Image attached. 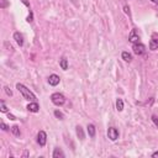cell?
<instances>
[{
	"mask_svg": "<svg viewBox=\"0 0 158 158\" xmlns=\"http://www.w3.org/2000/svg\"><path fill=\"white\" fill-rule=\"evenodd\" d=\"M16 89H18L20 93H21V95L24 96V99H26V100H29V101H36V95L32 93L30 89H27L24 84H20V83H18V84H16Z\"/></svg>",
	"mask_w": 158,
	"mask_h": 158,
	"instance_id": "obj_1",
	"label": "cell"
},
{
	"mask_svg": "<svg viewBox=\"0 0 158 158\" xmlns=\"http://www.w3.org/2000/svg\"><path fill=\"white\" fill-rule=\"evenodd\" d=\"M51 101H52L54 105H57V106H61V105H63V104L65 103V98H64V95L61 94V93H53V94L51 95Z\"/></svg>",
	"mask_w": 158,
	"mask_h": 158,
	"instance_id": "obj_2",
	"label": "cell"
},
{
	"mask_svg": "<svg viewBox=\"0 0 158 158\" xmlns=\"http://www.w3.org/2000/svg\"><path fill=\"white\" fill-rule=\"evenodd\" d=\"M132 49H134V53L137 54V56H141L146 52V46L141 42H137V43H134L132 46Z\"/></svg>",
	"mask_w": 158,
	"mask_h": 158,
	"instance_id": "obj_3",
	"label": "cell"
},
{
	"mask_svg": "<svg viewBox=\"0 0 158 158\" xmlns=\"http://www.w3.org/2000/svg\"><path fill=\"white\" fill-rule=\"evenodd\" d=\"M107 136H109V138L111 141H116V140L119 138V131H118V129L109 127V130H107Z\"/></svg>",
	"mask_w": 158,
	"mask_h": 158,
	"instance_id": "obj_4",
	"label": "cell"
},
{
	"mask_svg": "<svg viewBox=\"0 0 158 158\" xmlns=\"http://www.w3.org/2000/svg\"><path fill=\"white\" fill-rule=\"evenodd\" d=\"M37 142L40 146H45L46 142H47V135H46V132L45 131H40L38 132V135H37Z\"/></svg>",
	"mask_w": 158,
	"mask_h": 158,
	"instance_id": "obj_5",
	"label": "cell"
},
{
	"mask_svg": "<svg viewBox=\"0 0 158 158\" xmlns=\"http://www.w3.org/2000/svg\"><path fill=\"white\" fill-rule=\"evenodd\" d=\"M60 82H61V78L58 77L57 74H51V76L48 77V83H49V85H52V87L58 85Z\"/></svg>",
	"mask_w": 158,
	"mask_h": 158,
	"instance_id": "obj_6",
	"label": "cell"
},
{
	"mask_svg": "<svg viewBox=\"0 0 158 158\" xmlns=\"http://www.w3.org/2000/svg\"><path fill=\"white\" fill-rule=\"evenodd\" d=\"M129 41L131 43H137V42H140V36H138V34H137V31H136V29H134L131 31V34H130V36H129Z\"/></svg>",
	"mask_w": 158,
	"mask_h": 158,
	"instance_id": "obj_7",
	"label": "cell"
},
{
	"mask_svg": "<svg viewBox=\"0 0 158 158\" xmlns=\"http://www.w3.org/2000/svg\"><path fill=\"white\" fill-rule=\"evenodd\" d=\"M27 110L31 111V112H37L40 110V106L36 101H31L29 105H27Z\"/></svg>",
	"mask_w": 158,
	"mask_h": 158,
	"instance_id": "obj_8",
	"label": "cell"
},
{
	"mask_svg": "<svg viewBox=\"0 0 158 158\" xmlns=\"http://www.w3.org/2000/svg\"><path fill=\"white\" fill-rule=\"evenodd\" d=\"M14 38H15L16 43H18L19 46L24 45V36L20 34V32H15V34H14Z\"/></svg>",
	"mask_w": 158,
	"mask_h": 158,
	"instance_id": "obj_9",
	"label": "cell"
},
{
	"mask_svg": "<svg viewBox=\"0 0 158 158\" xmlns=\"http://www.w3.org/2000/svg\"><path fill=\"white\" fill-rule=\"evenodd\" d=\"M157 48H158V38H156L153 36V38L149 41V49H151V51H156Z\"/></svg>",
	"mask_w": 158,
	"mask_h": 158,
	"instance_id": "obj_10",
	"label": "cell"
},
{
	"mask_svg": "<svg viewBox=\"0 0 158 158\" xmlns=\"http://www.w3.org/2000/svg\"><path fill=\"white\" fill-rule=\"evenodd\" d=\"M52 157L53 158H64V153H63V151L61 148H54Z\"/></svg>",
	"mask_w": 158,
	"mask_h": 158,
	"instance_id": "obj_11",
	"label": "cell"
},
{
	"mask_svg": "<svg viewBox=\"0 0 158 158\" xmlns=\"http://www.w3.org/2000/svg\"><path fill=\"white\" fill-rule=\"evenodd\" d=\"M87 129H88L89 136H90V137H94V136H95V126H94V125H93V123H89Z\"/></svg>",
	"mask_w": 158,
	"mask_h": 158,
	"instance_id": "obj_12",
	"label": "cell"
},
{
	"mask_svg": "<svg viewBox=\"0 0 158 158\" xmlns=\"http://www.w3.org/2000/svg\"><path fill=\"white\" fill-rule=\"evenodd\" d=\"M76 131H77V136L79 137V140L80 141L84 140V131H83V127L82 126H77Z\"/></svg>",
	"mask_w": 158,
	"mask_h": 158,
	"instance_id": "obj_13",
	"label": "cell"
},
{
	"mask_svg": "<svg viewBox=\"0 0 158 158\" xmlns=\"http://www.w3.org/2000/svg\"><path fill=\"white\" fill-rule=\"evenodd\" d=\"M60 65H61V68L63 69V71H67L68 69V61H67V58H62L61 60V62H60Z\"/></svg>",
	"mask_w": 158,
	"mask_h": 158,
	"instance_id": "obj_14",
	"label": "cell"
},
{
	"mask_svg": "<svg viewBox=\"0 0 158 158\" xmlns=\"http://www.w3.org/2000/svg\"><path fill=\"white\" fill-rule=\"evenodd\" d=\"M10 130H11V132H12V135H14V136H18V137H19L20 134H21L19 126H16V125H14L12 127H10Z\"/></svg>",
	"mask_w": 158,
	"mask_h": 158,
	"instance_id": "obj_15",
	"label": "cell"
},
{
	"mask_svg": "<svg viewBox=\"0 0 158 158\" xmlns=\"http://www.w3.org/2000/svg\"><path fill=\"white\" fill-rule=\"evenodd\" d=\"M116 109H118V111H122L123 110V101H122V99H118V100H116Z\"/></svg>",
	"mask_w": 158,
	"mask_h": 158,
	"instance_id": "obj_16",
	"label": "cell"
},
{
	"mask_svg": "<svg viewBox=\"0 0 158 158\" xmlns=\"http://www.w3.org/2000/svg\"><path fill=\"white\" fill-rule=\"evenodd\" d=\"M122 60L123 61H126V62H131L132 61V56L129 53V52H122Z\"/></svg>",
	"mask_w": 158,
	"mask_h": 158,
	"instance_id": "obj_17",
	"label": "cell"
},
{
	"mask_svg": "<svg viewBox=\"0 0 158 158\" xmlns=\"http://www.w3.org/2000/svg\"><path fill=\"white\" fill-rule=\"evenodd\" d=\"M54 116H56L57 119H60V120H63V119H64V115H63L60 110H56V111H54Z\"/></svg>",
	"mask_w": 158,
	"mask_h": 158,
	"instance_id": "obj_18",
	"label": "cell"
},
{
	"mask_svg": "<svg viewBox=\"0 0 158 158\" xmlns=\"http://www.w3.org/2000/svg\"><path fill=\"white\" fill-rule=\"evenodd\" d=\"M7 6H9V1H7V0H0V7H1V9H5Z\"/></svg>",
	"mask_w": 158,
	"mask_h": 158,
	"instance_id": "obj_19",
	"label": "cell"
},
{
	"mask_svg": "<svg viewBox=\"0 0 158 158\" xmlns=\"http://www.w3.org/2000/svg\"><path fill=\"white\" fill-rule=\"evenodd\" d=\"M0 110H1V112H7V107L4 101H0Z\"/></svg>",
	"mask_w": 158,
	"mask_h": 158,
	"instance_id": "obj_20",
	"label": "cell"
},
{
	"mask_svg": "<svg viewBox=\"0 0 158 158\" xmlns=\"http://www.w3.org/2000/svg\"><path fill=\"white\" fill-rule=\"evenodd\" d=\"M4 90H5V93H6L7 95H9V96H11V95H12V91L10 90V88H9V87H5V88H4Z\"/></svg>",
	"mask_w": 158,
	"mask_h": 158,
	"instance_id": "obj_21",
	"label": "cell"
},
{
	"mask_svg": "<svg viewBox=\"0 0 158 158\" xmlns=\"http://www.w3.org/2000/svg\"><path fill=\"white\" fill-rule=\"evenodd\" d=\"M32 19H34V14H32V11H30V14H29V16H27L26 21H27V22H32Z\"/></svg>",
	"mask_w": 158,
	"mask_h": 158,
	"instance_id": "obj_22",
	"label": "cell"
},
{
	"mask_svg": "<svg viewBox=\"0 0 158 158\" xmlns=\"http://www.w3.org/2000/svg\"><path fill=\"white\" fill-rule=\"evenodd\" d=\"M152 121H153V123L156 125V126L158 127V118H157L156 115H153V116H152Z\"/></svg>",
	"mask_w": 158,
	"mask_h": 158,
	"instance_id": "obj_23",
	"label": "cell"
},
{
	"mask_svg": "<svg viewBox=\"0 0 158 158\" xmlns=\"http://www.w3.org/2000/svg\"><path fill=\"white\" fill-rule=\"evenodd\" d=\"M1 129H3L4 131H7V130H9L10 127H9V126H7V125H6V123H4V122H1Z\"/></svg>",
	"mask_w": 158,
	"mask_h": 158,
	"instance_id": "obj_24",
	"label": "cell"
},
{
	"mask_svg": "<svg viewBox=\"0 0 158 158\" xmlns=\"http://www.w3.org/2000/svg\"><path fill=\"white\" fill-rule=\"evenodd\" d=\"M123 11L126 12V14H130V7H129L127 5H125V6H123Z\"/></svg>",
	"mask_w": 158,
	"mask_h": 158,
	"instance_id": "obj_25",
	"label": "cell"
},
{
	"mask_svg": "<svg viewBox=\"0 0 158 158\" xmlns=\"http://www.w3.org/2000/svg\"><path fill=\"white\" fill-rule=\"evenodd\" d=\"M7 118H9L10 120H16V118H15L14 115H11V114H7Z\"/></svg>",
	"mask_w": 158,
	"mask_h": 158,
	"instance_id": "obj_26",
	"label": "cell"
},
{
	"mask_svg": "<svg viewBox=\"0 0 158 158\" xmlns=\"http://www.w3.org/2000/svg\"><path fill=\"white\" fill-rule=\"evenodd\" d=\"M21 1H22L25 5H26V6H29V7H30V4H29V1H27V0H21Z\"/></svg>",
	"mask_w": 158,
	"mask_h": 158,
	"instance_id": "obj_27",
	"label": "cell"
},
{
	"mask_svg": "<svg viewBox=\"0 0 158 158\" xmlns=\"http://www.w3.org/2000/svg\"><path fill=\"white\" fill-rule=\"evenodd\" d=\"M152 157H153V158H157V157H158V151L154 152V153H152Z\"/></svg>",
	"mask_w": 158,
	"mask_h": 158,
	"instance_id": "obj_28",
	"label": "cell"
},
{
	"mask_svg": "<svg viewBox=\"0 0 158 158\" xmlns=\"http://www.w3.org/2000/svg\"><path fill=\"white\" fill-rule=\"evenodd\" d=\"M151 1H152V3H154L156 5H158V0H151Z\"/></svg>",
	"mask_w": 158,
	"mask_h": 158,
	"instance_id": "obj_29",
	"label": "cell"
}]
</instances>
